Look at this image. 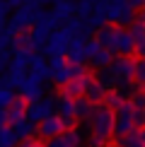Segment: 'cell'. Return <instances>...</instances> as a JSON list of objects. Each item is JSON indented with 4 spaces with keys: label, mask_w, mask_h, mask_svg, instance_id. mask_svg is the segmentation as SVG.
I'll list each match as a JSON object with an SVG mask.
<instances>
[{
    "label": "cell",
    "mask_w": 145,
    "mask_h": 147,
    "mask_svg": "<svg viewBox=\"0 0 145 147\" xmlns=\"http://www.w3.org/2000/svg\"><path fill=\"white\" fill-rule=\"evenodd\" d=\"M89 128H92L89 147H106L109 140L114 138V111L106 109L104 104H99L89 118Z\"/></svg>",
    "instance_id": "1"
},
{
    "label": "cell",
    "mask_w": 145,
    "mask_h": 147,
    "mask_svg": "<svg viewBox=\"0 0 145 147\" xmlns=\"http://www.w3.org/2000/svg\"><path fill=\"white\" fill-rule=\"evenodd\" d=\"M39 12H41V7L36 5V0H27L24 5H20V7L12 10V17L7 20V24L15 29L17 34H20V32H29V29L34 27Z\"/></svg>",
    "instance_id": "2"
},
{
    "label": "cell",
    "mask_w": 145,
    "mask_h": 147,
    "mask_svg": "<svg viewBox=\"0 0 145 147\" xmlns=\"http://www.w3.org/2000/svg\"><path fill=\"white\" fill-rule=\"evenodd\" d=\"M133 111H136V109L131 106V101H123L116 111H114V140L136 130V125H133Z\"/></svg>",
    "instance_id": "3"
},
{
    "label": "cell",
    "mask_w": 145,
    "mask_h": 147,
    "mask_svg": "<svg viewBox=\"0 0 145 147\" xmlns=\"http://www.w3.org/2000/svg\"><path fill=\"white\" fill-rule=\"evenodd\" d=\"M68 41H70V34L63 32V29H56V32L48 34V41L46 46L41 48L46 58H56V56H65V48H68Z\"/></svg>",
    "instance_id": "4"
},
{
    "label": "cell",
    "mask_w": 145,
    "mask_h": 147,
    "mask_svg": "<svg viewBox=\"0 0 145 147\" xmlns=\"http://www.w3.org/2000/svg\"><path fill=\"white\" fill-rule=\"evenodd\" d=\"M56 99H39V101H32V104H27V116L24 118L27 121H32V123H39V121H44L48 118V116H53L56 113Z\"/></svg>",
    "instance_id": "5"
},
{
    "label": "cell",
    "mask_w": 145,
    "mask_h": 147,
    "mask_svg": "<svg viewBox=\"0 0 145 147\" xmlns=\"http://www.w3.org/2000/svg\"><path fill=\"white\" fill-rule=\"evenodd\" d=\"M119 32H121V29H119V27H114V24H104V27H99V29L94 32V39L99 41V46L104 48V51L114 53V51H116ZM114 56H116V53H114Z\"/></svg>",
    "instance_id": "6"
},
{
    "label": "cell",
    "mask_w": 145,
    "mask_h": 147,
    "mask_svg": "<svg viewBox=\"0 0 145 147\" xmlns=\"http://www.w3.org/2000/svg\"><path fill=\"white\" fill-rule=\"evenodd\" d=\"M133 63H136L133 58L114 56V58H111V63H109V68H111V72L116 75L119 82H128V80H133Z\"/></svg>",
    "instance_id": "7"
},
{
    "label": "cell",
    "mask_w": 145,
    "mask_h": 147,
    "mask_svg": "<svg viewBox=\"0 0 145 147\" xmlns=\"http://www.w3.org/2000/svg\"><path fill=\"white\" fill-rule=\"evenodd\" d=\"M106 94H109V92L99 84V80H97L94 75H87V80H85V92H82L85 99H87L89 104H94V106H99V104L104 101Z\"/></svg>",
    "instance_id": "8"
},
{
    "label": "cell",
    "mask_w": 145,
    "mask_h": 147,
    "mask_svg": "<svg viewBox=\"0 0 145 147\" xmlns=\"http://www.w3.org/2000/svg\"><path fill=\"white\" fill-rule=\"evenodd\" d=\"M60 133H63V123H60V118H58L56 113L36 123V135L44 138V140H51V138L60 135Z\"/></svg>",
    "instance_id": "9"
},
{
    "label": "cell",
    "mask_w": 145,
    "mask_h": 147,
    "mask_svg": "<svg viewBox=\"0 0 145 147\" xmlns=\"http://www.w3.org/2000/svg\"><path fill=\"white\" fill-rule=\"evenodd\" d=\"M85 41H87V36H70L68 41V48H65V60L68 63H85Z\"/></svg>",
    "instance_id": "10"
},
{
    "label": "cell",
    "mask_w": 145,
    "mask_h": 147,
    "mask_svg": "<svg viewBox=\"0 0 145 147\" xmlns=\"http://www.w3.org/2000/svg\"><path fill=\"white\" fill-rule=\"evenodd\" d=\"M44 145L46 147H80L82 145V135L75 128V130H65V133H60V135H56V138L46 140Z\"/></svg>",
    "instance_id": "11"
},
{
    "label": "cell",
    "mask_w": 145,
    "mask_h": 147,
    "mask_svg": "<svg viewBox=\"0 0 145 147\" xmlns=\"http://www.w3.org/2000/svg\"><path fill=\"white\" fill-rule=\"evenodd\" d=\"M41 94H44V92H41V82L27 75V77H24V82L20 84V96H22V99L27 101V104H32V101H39V99H44Z\"/></svg>",
    "instance_id": "12"
},
{
    "label": "cell",
    "mask_w": 145,
    "mask_h": 147,
    "mask_svg": "<svg viewBox=\"0 0 145 147\" xmlns=\"http://www.w3.org/2000/svg\"><path fill=\"white\" fill-rule=\"evenodd\" d=\"M87 75H89V72H87ZM87 75L77 77V80H70V82H65L63 87H58V96H60V99H70V101L80 99L82 92H85V80H87Z\"/></svg>",
    "instance_id": "13"
},
{
    "label": "cell",
    "mask_w": 145,
    "mask_h": 147,
    "mask_svg": "<svg viewBox=\"0 0 145 147\" xmlns=\"http://www.w3.org/2000/svg\"><path fill=\"white\" fill-rule=\"evenodd\" d=\"M27 75H29V77H34V80H39V82H44V80H51V70H48L46 58H44V56H39V53H34L32 63H29V68H27Z\"/></svg>",
    "instance_id": "14"
},
{
    "label": "cell",
    "mask_w": 145,
    "mask_h": 147,
    "mask_svg": "<svg viewBox=\"0 0 145 147\" xmlns=\"http://www.w3.org/2000/svg\"><path fill=\"white\" fill-rule=\"evenodd\" d=\"M116 56H123V58H131L136 53V39L128 34V29H121L119 32V39H116Z\"/></svg>",
    "instance_id": "15"
},
{
    "label": "cell",
    "mask_w": 145,
    "mask_h": 147,
    "mask_svg": "<svg viewBox=\"0 0 145 147\" xmlns=\"http://www.w3.org/2000/svg\"><path fill=\"white\" fill-rule=\"evenodd\" d=\"M5 111H7V125H15L17 121H22L24 116H27V101H24L20 94H15V99L10 101V106L5 109Z\"/></svg>",
    "instance_id": "16"
},
{
    "label": "cell",
    "mask_w": 145,
    "mask_h": 147,
    "mask_svg": "<svg viewBox=\"0 0 145 147\" xmlns=\"http://www.w3.org/2000/svg\"><path fill=\"white\" fill-rule=\"evenodd\" d=\"M10 128H12V133H15L17 142H22V140H34V135H36V123H32V121H27V118L17 121V123L10 125Z\"/></svg>",
    "instance_id": "17"
},
{
    "label": "cell",
    "mask_w": 145,
    "mask_h": 147,
    "mask_svg": "<svg viewBox=\"0 0 145 147\" xmlns=\"http://www.w3.org/2000/svg\"><path fill=\"white\" fill-rule=\"evenodd\" d=\"M53 15L58 17V22H68L70 17H75V3L72 0H60V3L53 5Z\"/></svg>",
    "instance_id": "18"
},
{
    "label": "cell",
    "mask_w": 145,
    "mask_h": 147,
    "mask_svg": "<svg viewBox=\"0 0 145 147\" xmlns=\"http://www.w3.org/2000/svg\"><path fill=\"white\" fill-rule=\"evenodd\" d=\"M72 106H75V118L77 121H89L92 118V113H94V104H89L85 96H80V99H75L72 101Z\"/></svg>",
    "instance_id": "19"
},
{
    "label": "cell",
    "mask_w": 145,
    "mask_h": 147,
    "mask_svg": "<svg viewBox=\"0 0 145 147\" xmlns=\"http://www.w3.org/2000/svg\"><path fill=\"white\" fill-rule=\"evenodd\" d=\"M24 77H27V72H20V70L7 68V70H5V75H3V84H5V87H10V89H20V84L24 82Z\"/></svg>",
    "instance_id": "20"
},
{
    "label": "cell",
    "mask_w": 145,
    "mask_h": 147,
    "mask_svg": "<svg viewBox=\"0 0 145 147\" xmlns=\"http://www.w3.org/2000/svg\"><path fill=\"white\" fill-rule=\"evenodd\" d=\"M111 58H114V53H109V51L102 48V51H97L94 56L87 60V65H89V68H94V70H102V68H106V65L111 63Z\"/></svg>",
    "instance_id": "21"
},
{
    "label": "cell",
    "mask_w": 145,
    "mask_h": 147,
    "mask_svg": "<svg viewBox=\"0 0 145 147\" xmlns=\"http://www.w3.org/2000/svg\"><path fill=\"white\" fill-rule=\"evenodd\" d=\"M15 36H17V32L10 27V24H7L5 29H0V53H5V51H12Z\"/></svg>",
    "instance_id": "22"
},
{
    "label": "cell",
    "mask_w": 145,
    "mask_h": 147,
    "mask_svg": "<svg viewBox=\"0 0 145 147\" xmlns=\"http://www.w3.org/2000/svg\"><path fill=\"white\" fill-rule=\"evenodd\" d=\"M138 89H140V87H138V84L133 82V80H128V82H119V84H116V89H114V92H116V94L121 96V99L126 101V99H131V96L136 94Z\"/></svg>",
    "instance_id": "23"
},
{
    "label": "cell",
    "mask_w": 145,
    "mask_h": 147,
    "mask_svg": "<svg viewBox=\"0 0 145 147\" xmlns=\"http://www.w3.org/2000/svg\"><path fill=\"white\" fill-rule=\"evenodd\" d=\"M94 12V0H77L75 3V17L77 20H87Z\"/></svg>",
    "instance_id": "24"
},
{
    "label": "cell",
    "mask_w": 145,
    "mask_h": 147,
    "mask_svg": "<svg viewBox=\"0 0 145 147\" xmlns=\"http://www.w3.org/2000/svg\"><path fill=\"white\" fill-rule=\"evenodd\" d=\"M116 147H145V145H143L140 135H138V130H133L123 138H116Z\"/></svg>",
    "instance_id": "25"
},
{
    "label": "cell",
    "mask_w": 145,
    "mask_h": 147,
    "mask_svg": "<svg viewBox=\"0 0 145 147\" xmlns=\"http://www.w3.org/2000/svg\"><path fill=\"white\" fill-rule=\"evenodd\" d=\"M133 82L140 89L145 87V58H138L136 63H133Z\"/></svg>",
    "instance_id": "26"
},
{
    "label": "cell",
    "mask_w": 145,
    "mask_h": 147,
    "mask_svg": "<svg viewBox=\"0 0 145 147\" xmlns=\"http://www.w3.org/2000/svg\"><path fill=\"white\" fill-rule=\"evenodd\" d=\"M15 48H24V51H34V44H32V34L29 32H20L15 36V44H12V51Z\"/></svg>",
    "instance_id": "27"
},
{
    "label": "cell",
    "mask_w": 145,
    "mask_h": 147,
    "mask_svg": "<svg viewBox=\"0 0 145 147\" xmlns=\"http://www.w3.org/2000/svg\"><path fill=\"white\" fill-rule=\"evenodd\" d=\"M0 147H17V138H15V133H12L10 125L0 128Z\"/></svg>",
    "instance_id": "28"
},
{
    "label": "cell",
    "mask_w": 145,
    "mask_h": 147,
    "mask_svg": "<svg viewBox=\"0 0 145 147\" xmlns=\"http://www.w3.org/2000/svg\"><path fill=\"white\" fill-rule=\"evenodd\" d=\"M97 51H102V46H99V41H97L94 36H92V39H87V41H85V63H87V60L92 58Z\"/></svg>",
    "instance_id": "29"
},
{
    "label": "cell",
    "mask_w": 145,
    "mask_h": 147,
    "mask_svg": "<svg viewBox=\"0 0 145 147\" xmlns=\"http://www.w3.org/2000/svg\"><path fill=\"white\" fill-rule=\"evenodd\" d=\"M102 104H104L106 109H111V111H116V109L121 106V104H123V99H121V96L116 94V92H109V94L104 96V101H102Z\"/></svg>",
    "instance_id": "30"
},
{
    "label": "cell",
    "mask_w": 145,
    "mask_h": 147,
    "mask_svg": "<svg viewBox=\"0 0 145 147\" xmlns=\"http://www.w3.org/2000/svg\"><path fill=\"white\" fill-rule=\"evenodd\" d=\"M128 34L133 36V39H143V36H145V24L143 22H138V20H133L131 22V27H128Z\"/></svg>",
    "instance_id": "31"
},
{
    "label": "cell",
    "mask_w": 145,
    "mask_h": 147,
    "mask_svg": "<svg viewBox=\"0 0 145 147\" xmlns=\"http://www.w3.org/2000/svg\"><path fill=\"white\" fill-rule=\"evenodd\" d=\"M12 99H15V89H10V87H0V109H7Z\"/></svg>",
    "instance_id": "32"
},
{
    "label": "cell",
    "mask_w": 145,
    "mask_h": 147,
    "mask_svg": "<svg viewBox=\"0 0 145 147\" xmlns=\"http://www.w3.org/2000/svg\"><path fill=\"white\" fill-rule=\"evenodd\" d=\"M128 101H131V106H133V109H145V92H143V89H138Z\"/></svg>",
    "instance_id": "33"
},
{
    "label": "cell",
    "mask_w": 145,
    "mask_h": 147,
    "mask_svg": "<svg viewBox=\"0 0 145 147\" xmlns=\"http://www.w3.org/2000/svg\"><path fill=\"white\" fill-rule=\"evenodd\" d=\"M133 125H136V130L145 128V109H136L133 111Z\"/></svg>",
    "instance_id": "34"
},
{
    "label": "cell",
    "mask_w": 145,
    "mask_h": 147,
    "mask_svg": "<svg viewBox=\"0 0 145 147\" xmlns=\"http://www.w3.org/2000/svg\"><path fill=\"white\" fill-rule=\"evenodd\" d=\"M136 56L138 58H145V36L136 41Z\"/></svg>",
    "instance_id": "35"
},
{
    "label": "cell",
    "mask_w": 145,
    "mask_h": 147,
    "mask_svg": "<svg viewBox=\"0 0 145 147\" xmlns=\"http://www.w3.org/2000/svg\"><path fill=\"white\" fill-rule=\"evenodd\" d=\"M17 147H46V145L39 140H22V142H17Z\"/></svg>",
    "instance_id": "36"
},
{
    "label": "cell",
    "mask_w": 145,
    "mask_h": 147,
    "mask_svg": "<svg viewBox=\"0 0 145 147\" xmlns=\"http://www.w3.org/2000/svg\"><path fill=\"white\" fill-rule=\"evenodd\" d=\"M10 12H12L10 3H7V0H0V15H7V17H10Z\"/></svg>",
    "instance_id": "37"
},
{
    "label": "cell",
    "mask_w": 145,
    "mask_h": 147,
    "mask_svg": "<svg viewBox=\"0 0 145 147\" xmlns=\"http://www.w3.org/2000/svg\"><path fill=\"white\" fill-rule=\"evenodd\" d=\"M3 125H7V111L0 109V128H3Z\"/></svg>",
    "instance_id": "38"
},
{
    "label": "cell",
    "mask_w": 145,
    "mask_h": 147,
    "mask_svg": "<svg viewBox=\"0 0 145 147\" xmlns=\"http://www.w3.org/2000/svg\"><path fill=\"white\" fill-rule=\"evenodd\" d=\"M7 3H10V7L15 10V7H20V5H24V3H27V0H7Z\"/></svg>",
    "instance_id": "39"
},
{
    "label": "cell",
    "mask_w": 145,
    "mask_h": 147,
    "mask_svg": "<svg viewBox=\"0 0 145 147\" xmlns=\"http://www.w3.org/2000/svg\"><path fill=\"white\" fill-rule=\"evenodd\" d=\"M136 20H138V22H143V24H145V7H143L140 12H136Z\"/></svg>",
    "instance_id": "40"
},
{
    "label": "cell",
    "mask_w": 145,
    "mask_h": 147,
    "mask_svg": "<svg viewBox=\"0 0 145 147\" xmlns=\"http://www.w3.org/2000/svg\"><path fill=\"white\" fill-rule=\"evenodd\" d=\"M7 20H10L7 15H0V29H5V27H7Z\"/></svg>",
    "instance_id": "41"
},
{
    "label": "cell",
    "mask_w": 145,
    "mask_h": 147,
    "mask_svg": "<svg viewBox=\"0 0 145 147\" xmlns=\"http://www.w3.org/2000/svg\"><path fill=\"white\" fill-rule=\"evenodd\" d=\"M56 3V0H36V5H39V7H44V5H53Z\"/></svg>",
    "instance_id": "42"
},
{
    "label": "cell",
    "mask_w": 145,
    "mask_h": 147,
    "mask_svg": "<svg viewBox=\"0 0 145 147\" xmlns=\"http://www.w3.org/2000/svg\"><path fill=\"white\" fill-rule=\"evenodd\" d=\"M138 135H140V140H143V145H145V128H140V130H138Z\"/></svg>",
    "instance_id": "43"
},
{
    "label": "cell",
    "mask_w": 145,
    "mask_h": 147,
    "mask_svg": "<svg viewBox=\"0 0 145 147\" xmlns=\"http://www.w3.org/2000/svg\"><path fill=\"white\" fill-rule=\"evenodd\" d=\"M106 147H116V145H106Z\"/></svg>",
    "instance_id": "44"
},
{
    "label": "cell",
    "mask_w": 145,
    "mask_h": 147,
    "mask_svg": "<svg viewBox=\"0 0 145 147\" xmlns=\"http://www.w3.org/2000/svg\"><path fill=\"white\" fill-rule=\"evenodd\" d=\"M56 3H60V0H56ZM56 3H53V5H56Z\"/></svg>",
    "instance_id": "45"
},
{
    "label": "cell",
    "mask_w": 145,
    "mask_h": 147,
    "mask_svg": "<svg viewBox=\"0 0 145 147\" xmlns=\"http://www.w3.org/2000/svg\"><path fill=\"white\" fill-rule=\"evenodd\" d=\"M143 92H145V87H143Z\"/></svg>",
    "instance_id": "46"
}]
</instances>
